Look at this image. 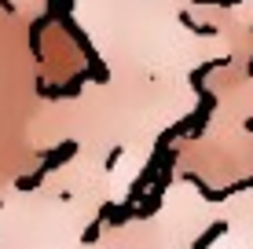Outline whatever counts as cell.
Masks as SVG:
<instances>
[{
    "mask_svg": "<svg viewBox=\"0 0 253 249\" xmlns=\"http://www.w3.org/2000/svg\"><path fill=\"white\" fill-rule=\"evenodd\" d=\"M216 213L202 202L176 205L165 202V213L154 220H132L121 227H103L99 246L103 249H191L198 238L213 227Z\"/></svg>",
    "mask_w": 253,
    "mask_h": 249,
    "instance_id": "cell-1",
    "label": "cell"
},
{
    "mask_svg": "<svg viewBox=\"0 0 253 249\" xmlns=\"http://www.w3.org/2000/svg\"><path fill=\"white\" fill-rule=\"evenodd\" d=\"M81 249H103V246L99 242H88V246H81Z\"/></svg>",
    "mask_w": 253,
    "mask_h": 249,
    "instance_id": "cell-2",
    "label": "cell"
}]
</instances>
